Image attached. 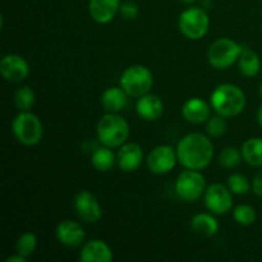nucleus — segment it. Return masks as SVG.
<instances>
[{
    "label": "nucleus",
    "instance_id": "b1692460",
    "mask_svg": "<svg viewBox=\"0 0 262 262\" xmlns=\"http://www.w3.org/2000/svg\"><path fill=\"white\" fill-rule=\"evenodd\" d=\"M35 92L28 86H23L18 89L14 95L15 106L19 112H31L32 106L35 105Z\"/></svg>",
    "mask_w": 262,
    "mask_h": 262
},
{
    "label": "nucleus",
    "instance_id": "cd10ccee",
    "mask_svg": "<svg viewBox=\"0 0 262 262\" xmlns=\"http://www.w3.org/2000/svg\"><path fill=\"white\" fill-rule=\"evenodd\" d=\"M228 187L234 194H247L252 188L247 177L242 173H234L228 178Z\"/></svg>",
    "mask_w": 262,
    "mask_h": 262
},
{
    "label": "nucleus",
    "instance_id": "aec40b11",
    "mask_svg": "<svg viewBox=\"0 0 262 262\" xmlns=\"http://www.w3.org/2000/svg\"><path fill=\"white\" fill-rule=\"evenodd\" d=\"M191 228L196 234L202 237H212L219 232V223L214 215L201 212L192 217Z\"/></svg>",
    "mask_w": 262,
    "mask_h": 262
},
{
    "label": "nucleus",
    "instance_id": "0eeeda50",
    "mask_svg": "<svg viewBox=\"0 0 262 262\" xmlns=\"http://www.w3.org/2000/svg\"><path fill=\"white\" fill-rule=\"evenodd\" d=\"M179 30L189 40H201L210 28V18L204 9L191 7L184 9L179 15Z\"/></svg>",
    "mask_w": 262,
    "mask_h": 262
},
{
    "label": "nucleus",
    "instance_id": "412c9836",
    "mask_svg": "<svg viewBox=\"0 0 262 262\" xmlns=\"http://www.w3.org/2000/svg\"><path fill=\"white\" fill-rule=\"evenodd\" d=\"M238 67L243 76L252 78V77L257 76L261 71L260 56L251 49L243 48L239 59H238Z\"/></svg>",
    "mask_w": 262,
    "mask_h": 262
},
{
    "label": "nucleus",
    "instance_id": "f704fd0d",
    "mask_svg": "<svg viewBox=\"0 0 262 262\" xmlns=\"http://www.w3.org/2000/svg\"><path fill=\"white\" fill-rule=\"evenodd\" d=\"M260 95H261V97H262V83L260 84Z\"/></svg>",
    "mask_w": 262,
    "mask_h": 262
},
{
    "label": "nucleus",
    "instance_id": "c756f323",
    "mask_svg": "<svg viewBox=\"0 0 262 262\" xmlns=\"http://www.w3.org/2000/svg\"><path fill=\"white\" fill-rule=\"evenodd\" d=\"M119 13L124 19L135 20L138 17V14H140V9H138V5L136 3L125 2L120 5Z\"/></svg>",
    "mask_w": 262,
    "mask_h": 262
},
{
    "label": "nucleus",
    "instance_id": "6ab92c4d",
    "mask_svg": "<svg viewBox=\"0 0 262 262\" xmlns=\"http://www.w3.org/2000/svg\"><path fill=\"white\" fill-rule=\"evenodd\" d=\"M128 95L122 87H109L101 95V105L106 113H119L125 107Z\"/></svg>",
    "mask_w": 262,
    "mask_h": 262
},
{
    "label": "nucleus",
    "instance_id": "473e14b6",
    "mask_svg": "<svg viewBox=\"0 0 262 262\" xmlns=\"http://www.w3.org/2000/svg\"><path fill=\"white\" fill-rule=\"evenodd\" d=\"M257 122H258V124L262 127V105L258 107V110H257Z\"/></svg>",
    "mask_w": 262,
    "mask_h": 262
},
{
    "label": "nucleus",
    "instance_id": "20e7f679",
    "mask_svg": "<svg viewBox=\"0 0 262 262\" xmlns=\"http://www.w3.org/2000/svg\"><path fill=\"white\" fill-rule=\"evenodd\" d=\"M12 132L15 140L23 146H36L41 142L43 127L40 118L31 112H19L12 122Z\"/></svg>",
    "mask_w": 262,
    "mask_h": 262
},
{
    "label": "nucleus",
    "instance_id": "6e6552de",
    "mask_svg": "<svg viewBox=\"0 0 262 262\" xmlns=\"http://www.w3.org/2000/svg\"><path fill=\"white\" fill-rule=\"evenodd\" d=\"M174 191L177 197L182 201H197L206 191V179L200 170L186 169L177 178Z\"/></svg>",
    "mask_w": 262,
    "mask_h": 262
},
{
    "label": "nucleus",
    "instance_id": "4468645a",
    "mask_svg": "<svg viewBox=\"0 0 262 262\" xmlns=\"http://www.w3.org/2000/svg\"><path fill=\"white\" fill-rule=\"evenodd\" d=\"M143 161V150L138 143L125 142L118 150L117 164L124 173L136 171Z\"/></svg>",
    "mask_w": 262,
    "mask_h": 262
},
{
    "label": "nucleus",
    "instance_id": "c85d7f7f",
    "mask_svg": "<svg viewBox=\"0 0 262 262\" xmlns=\"http://www.w3.org/2000/svg\"><path fill=\"white\" fill-rule=\"evenodd\" d=\"M227 130V122L225 118L222 115H216V117H210L206 122V132L210 137L219 138Z\"/></svg>",
    "mask_w": 262,
    "mask_h": 262
},
{
    "label": "nucleus",
    "instance_id": "1a4fd4ad",
    "mask_svg": "<svg viewBox=\"0 0 262 262\" xmlns=\"http://www.w3.org/2000/svg\"><path fill=\"white\" fill-rule=\"evenodd\" d=\"M233 192L222 183H214L205 191V206L214 215H223L233 207Z\"/></svg>",
    "mask_w": 262,
    "mask_h": 262
},
{
    "label": "nucleus",
    "instance_id": "f03ea898",
    "mask_svg": "<svg viewBox=\"0 0 262 262\" xmlns=\"http://www.w3.org/2000/svg\"><path fill=\"white\" fill-rule=\"evenodd\" d=\"M211 107L217 115L233 118L239 115L247 105L245 92L233 83L219 84L210 96Z\"/></svg>",
    "mask_w": 262,
    "mask_h": 262
},
{
    "label": "nucleus",
    "instance_id": "2f4dec72",
    "mask_svg": "<svg viewBox=\"0 0 262 262\" xmlns=\"http://www.w3.org/2000/svg\"><path fill=\"white\" fill-rule=\"evenodd\" d=\"M27 261V257L19 255V253H15V255L10 256V257L7 258V262H26Z\"/></svg>",
    "mask_w": 262,
    "mask_h": 262
},
{
    "label": "nucleus",
    "instance_id": "a878e982",
    "mask_svg": "<svg viewBox=\"0 0 262 262\" xmlns=\"http://www.w3.org/2000/svg\"><path fill=\"white\" fill-rule=\"evenodd\" d=\"M242 151L235 147H232V146H228V147L223 148L219 155V163L224 169L237 168L242 163Z\"/></svg>",
    "mask_w": 262,
    "mask_h": 262
},
{
    "label": "nucleus",
    "instance_id": "423d86ee",
    "mask_svg": "<svg viewBox=\"0 0 262 262\" xmlns=\"http://www.w3.org/2000/svg\"><path fill=\"white\" fill-rule=\"evenodd\" d=\"M243 48L245 46L239 45L232 38H217L207 50V60L212 68L228 69L238 61Z\"/></svg>",
    "mask_w": 262,
    "mask_h": 262
},
{
    "label": "nucleus",
    "instance_id": "7c9ffc66",
    "mask_svg": "<svg viewBox=\"0 0 262 262\" xmlns=\"http://www.w3.org/2000/svg\"><path fill=\"white\" fill-rule=\"evenodd\" d=\"M252 191L256 196L262 197V170L258 171L252 181Z\"/></svg>",
    "mask_w": 262,
    "mask_h": 262
},
{
    "label": "nucleus",
    "instance_id": "393cba45",
    "mask_svg": "<svg viewBox=\"0 0 262 262\" xmlns=\"http://www.w3.org/2000/svg\"><path fill=\"white\" fill-rule=\"evenodd\" d=\"M37 247V237L33 233L26 232L18 237L15 243V251L25 257H31Z\"/></svg>",
    "mask_w": 262,
    "mask_h": 262
},
{
    "label": "nucleus",
    "instance_id": "7ed1b4c3",
    "mask_svg": "<svg viewBox=\"0 0 262 262\" xmlns=\"http://www.w3.org/2000/svg\"><path fill=\"white\" fill-rule=\"evenodd\" d=\"M97 140L101 145L119 148L129 137V124L118 113H106L97 123Z\"/></svg>",
    "mask_w": 262,
    "mask_h": 262
},
{
    "label": "nucleus",
    "instance_id": "f257e3e1",
    "mask_svg": "<svg viewBox=\"0 0 262 262\" xmlns=\"http://www.w3.org/2000/svg\"><path fill=\"white\" fill-rule=\"evenodd\" d=\"M177 156L182 166L193 170L207 168L214 158V145L202 133H189L184 136L177 146Z\"/></svg>",
    "mask_w": 262,
    "mask_h": 262
},
{
    "label": "nucleus",
    "instance_id": "f8f14e48",
    "mask_svg": "<svg viewBox=\"0 0 262 262\" xmlns=\"http://www.w3.org/2000/svg\"><path fill=\"white\" fill-rule=\"evenodd\" d=\"M0 73L9 82H22L30 74V66L23 56L8 54L0 60Z\"/></svg>",
    "mask_w": 262,
    "mask_h": 262
},
{
    "label": "nucleus",
    "instance_id": "9d476101",
    "mask_svg": "<svg viewBox=\"0 0 262 262\" xmlns=\"http://www.w3.org/2000/svg\"><path fill=\"white\" fill-rule=\"evenodd\" d=\"M178 161L177 150L169 145H160L151 150L146 159V164L151 173L164 176L170 173Z\"/></svg>",
    "mask_w": 262,
    "mask_h": 262
},
{
    "label": "nucleus",
    "instance_id": "2eb2a0df",
    "mask_svg": "<svg viewBox=\"0 0 262 262\" xmlns=\"http://www.w3.org/2000/svg\"><path fill=\"white\" fill-rule=\"evenodd\" d=\"M136 112L141 119L146 122H155L164 114V102L155 94H146L138 97L136 102Z\"/></svg>",
    "mask_w": 262,
    "mask_h": 262
},
{
    "label": "nucleus",
    "instance_id": "ddd939ff",
    "mask_svg": "<svg viewBox=\"0 0 262 262\" xmlns=\"http://www.w3.org/2000/svg\"><path fill=\"white\" fill-rule=\"evenodd\" d=\"M56 239L66 247H78L86 239V232L78 222L67 219L58 224L55 230Z\"/></svg>",
    "mask_w": 262,
    "mask_h": 262
},
{
    "label": "nucleus",
    "instance_id": "dca6fc26",
    "mask_svg": "<svg viewBox=\"0 0 262 262\" xmlns=\"http://www.w3.org/2000/svg\"><path fill=\"white\" fill-rule=\"evenodd\" d=\"M120 5V0H90L89 13L96 23L106 25L114 19Z\"/></svg>",
    "mask_w": 262,
    "mask_h": 262
},
{
    "label": "nucleus",
    "instance_id": "a211bd4d",
    "mask_svg": "<svg viewBox=\"0 0 262 262\" xmlns=\"http://www.w3.org/2000/svg\"><path fill=\"white\" fill-rule=\"evenodd\" d=\"M211 109L212 107H210V105L201 97H192L182 106V115L192 124H201L207 122L211 114Z\"/></svg>",
    "mask_w": 262,
    "mask_h": 262
},
{
    "label": "nucleus",
    "instance_id": "f3484780",
    "mask_svg": "<svg viewBox=\"0 0 262 262\" xmlns=\"http://www.w3.org/2000/svg\"><path fill=\"white\" fill-rule=\"evenodd\" d=\"M79 260L82 262H110L113 260V251L105 241L91 239L82 246Z\"/></svg>",
    "mask_w": 262,
    "mask_h": 262
},
{
    "label": "nucleus",
    "instance_id": "9b49d317",
    "mask_svg": "<svg viewBox=\"0 0 262 262\" xmlns=\"http://www.w3.org/2000/svg\"><path fill=\"white\" fill-rule=\"evenodd\" d=\"M74 209L79 219L87 224H95L102 217V207L99 200L90 191H81L74 197Z\"/></svg>",
    "mask_w": 262,
    "mask_h": 262
},
{
    "label": "nucleus",
    "instance_id": "bb28decb",
    "mask_svg": "<svg viewBox=\"0 0 262 262\" xmlns=\"http://www.w3.org/2000/svg\"><path fill=\"white\" fill-rule=\"evenodd\" d=\"M233 216L234 220L238 224L243 225V227H250L257 219V214H256V210L253 209L251 205H238L233 210Z\"/></svg>",
    "mask_w": 262,
    "mask_h": 262
},
{
    "label": "nucleus",
    "instance_id": "5701e85b",
    "mask_svg": "<svg viewBox=\"0 0 262 262\" xmlns=\"http://www.w3.org/2000/svg\"><path fill=\"white\" fill-rule=\"evenodd\" d=\"M91 163L94 168L99 171H109L117 163V155L112 147L102 145L95 148L91 155Z\"/></svg>",
    "mask_w": 262,
    "mask_h": 262
},
{
    "label": "nucleus",
    "instance_id": "39448f33",
    "mask_svg": "<svg viewBox=\"0 0 262 262\" xmlns=\"http://www.w3.org/2000/svg\"><path fill=\"white\" fill-rule=\"evenodd\" d=\"M152 86V72L147 67L141 66V64L128 67L120 76V87L130 97L138 99V97L148 94Z\"/></svg>",
    "mask_w": 262,
    "mask_h": 262
},
{
    "label": "nucleus",
    "instance_id": "72a5a7b5",
    "mask_svg": "<svg viewBox=\"0 0 262 262\" xmlns=\"http://www.w3.org/2000/svg\"><path fill=\"white\" fill-rule=\"evenodd\" d=\"M183 3H186V4H192V3H194L196 0H182Z\"/></svg>",
    "mask_w": 262,
    "mask_h": 262
},
{
    "label": "nucleus",
    "instance_id": "4be33fe9",
    "mask_svg": "<svg viewBox=\"0 0 262 262\" xmlns=\"http://www.w3.org/2000/svg\"><path fill=\"white\" fill-rule=\"evenodd\" d=\"M243 160L251 166L262 168V138L252 137L242 145Z\"/></svg>",
    "mask_w": 262,
    "mask_h": 262
}]
</instances>
